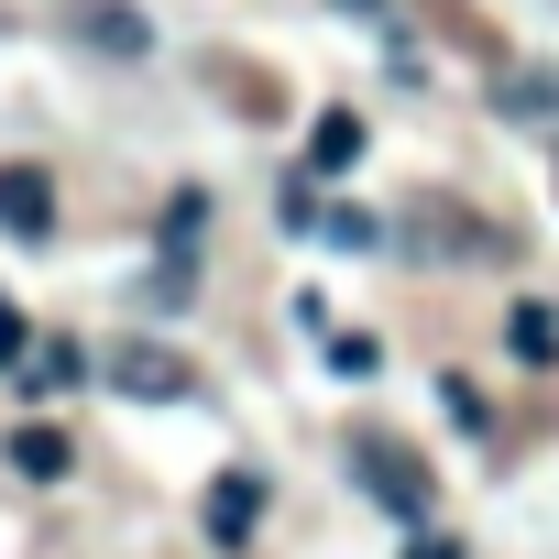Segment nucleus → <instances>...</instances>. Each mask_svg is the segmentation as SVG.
<instances>
[{
    "label": "nucleus",
    "instance_id": "nucleus-1",
    "mask_svg": "<svg viewBox=\"0 0 559 559\" xmlns=\"http://www.w3.org/2000/svg\"><path fill=\"white\" fill-rule=\"evenodd\" d=\"M352 472H362V493H373L384 515H406V526L439 504V472H428L406 439H384V428H362V439H352Z\"/></svg>",
    "mask_w": 559,
    "mask_h": 559
},
{
    "label": "nucleus",
    "instance_id": "nucleus-2",
    "mask_svg": "<svg viewBox=\"0 0 559 559\" xmlns=\"http://www.w3.org/2000/svg\"><path fill=\"white\" fill-rule=\"evenodd\" d=\"M110 384L143 395V406H176L198 373H187V352H165V341H121V352H110Z\"/></svg>",
    "mask_w": 559,
    "mask_h": 559
},
{
    "label": "nucleus",
    "instance_id": "nucleus-3",
    "mask_svg": "<svg viewBox=\"0 0 559 559\" xmlns=\"http://www.w3.org/2000/svg\"><path fill=\"white\" fill-rule=\"evenodd\" d=\"M0 230L12 241H56V176L45 165H0Z\"/></svg>",
    "mask_w": 559,
    "mask_h": 559
},
{
    "label": "nucleus",
    "instance_id": "nucleus-4",
    "mask_svg": "<svg viewBox=\"0 0 559 559\" xmlns=\"http://www.w3.org/2000/svg\"><path fill=\"white\" fill-rule=\"evenodd\" d=\"M67 34H78L88 56H154V23L121 12V0H67Z\"/></svg>",
    "mask_w": 559,
    "mask_h": 559
},
{
    "label": "nucleus",
    "instance_id": "nucleus-5",
    "mask_svg": "<svg viewBox=\"0 0 559 559\" xmlns=\"http://www.w3.org/2000/svg\"><path fill=\"white\" fill-rule=\"evenodd\" d=\"M252 526H263V483H252V472H219V483H209V537L241 548Z\"/></svg>",
    "mask_w": 559,
    "mask_h": 559
},
{
    "label": "nucleus",
    "instance_id": "nucleus-6",
    "mask_svg": "<svg viewBox=\"0 0 559 559\" xmlns=\"http://www.w3.org/2000/svg\"><path fill=\"white\" fill-rule=\"evenodd\" d=\"M67 461H78V439H67L56 417H34V428H12V472H23V483H67Z\"/></svg>",
    "mask_w": 559,
    "mask_h": 559
},
{
    "label": "nucleus",
    "instance_id": "nucleus-7",
    "mask_svg": "<svg viewBox=\"0 0 559 559\" xmlns=\"http://www.w3.org/2000/svg\"><path fill=\"white\" fill-rule=\"evenodd\" d=\"M341 165H362V110H319L308 121V176H341Z\"/></svg>",
    "mask_w": 559,
    "mask_h": 559
},
{
    "label": "nucleus",
    "instance_id": "nucleus-8",
    "mask_svg": "<svg viewBox=\"0 0 559 559\" xmlns=\"http://www.w3.org/2000/svg\"><path fill=\"white\" fill-rule=\"evenodd\" d=\"M493 110H515V121H548V110H559V67H515V78H493Z\"/></svg>",
    "mask_w": 559,
    "mask_h": 559
},
{
    "label": "nucleus",
    "instance_id": "nucleus-9",
    "mask_svg": "<svg viewBox=\"0 0 559 559\" xmlns=\"http://www.w3.org/2000/svg\"><path fill=\"white\" fill-rule=\"evenodd\" d=\"M504 341H515V362H537V373L559 362V319H548L537 297H515V319H504Z\"/></svg>",
    "mask_w": 559,
    "mask_h": 559
},
{
    "label": "nucleus",
    "instance_id": "nucleus-10",
    "mask_svg": "<svg viewBox=\"0 0 559 559\" xmlns=\"http://www.w3.org/2000/svg\"><path fill=\"white\" fill-rule=\"evenodd\" d=\"M78 373H88V352H78V341H34V362H23V384H34V395H56V384H78Z\"/></svg>",
    "mask_w": 559,
    "mask_h": 559
},
{
    "label": "nucleus",
    "instance_id": "nucleus-11",
    "mask_svg": "<svg viewBox=\"0 0 559 559\" xmlns=\"http://www.w3.org/2000/svg\"><path fill=\"white\" fill-rule=\"evenodd\" d=\"M187 286H198V263H187V252H165V263H154V274H143V297H154V308H176V297H187Z\"/></svg>",
    "mask_w": 559,
    "mask_h": 559
},
{
    "label": "nucleus",
    "instance_id": "nucleus-12",
    "mask_svg": "<svg viewBox=\"0 0 559 559\" xmlns=\"http://www.w3.org/2000/svg\"><path fill=\"white\" fill-rule=\"evenodd\" d=\"M373 362H384V352H373V341H362V330H341V341H330V373H352V384H362V373H373Z\"/></svg>",
    "mask_w": 559,
    "mask_h": 559
},
{
    "label": "nucleus",
    "instance_id": "nucleus-13",
    "mask_svg": "<svg viewBox=\"0 0 559 559\" xmlns=\"http://www.w3.org/2000/svg\"><path fill=\"white\" fill-rule=\"evenodd\" d=\"M0 362H12V373L34 362V330H23V308H12V297H0Z\"/></svg>",
    "mask_w": 559,
    "mask_h": 559
},
{
    "label": "nucleus",
    "instance_id": "nucleus-14",
    "mask_svg": "<svg viewBox=\"0 0 559 559\" xmlns=\"http://www.w3.org/2000/svg\"><path fill=\"white\" fill-rule=\"evenodd\" d=\"M330 12H352V23H384V0H330Z\"/></svg>",
    "mask_w": 559,
    "mask_h": 559
},
{
    "label": "nucleus",
    "instance_id": "nucleus-15",
    "mask_svg": "<svg viewBox=\"0 0 559 559\" xmlns=\"http://www.w3.org/2000/svg\"><path fill=\"white\" fill-rule=\"evenodd\" d=\"M406 559H461V548H450V537H417V548H406Z\"/></svg>",
    "mask_w": 559,
    "mask_h": 559
}]
</instances>
